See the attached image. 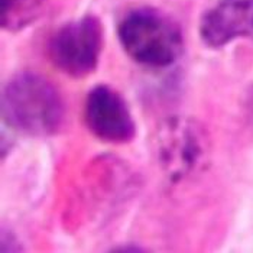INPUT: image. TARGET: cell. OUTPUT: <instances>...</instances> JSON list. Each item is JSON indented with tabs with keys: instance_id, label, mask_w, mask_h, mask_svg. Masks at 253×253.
I'll use <instances>...</instances> for the list:
<instances>
[{
	"instance_id": "8992f818",
	"label": "cell",
	"mask_w": 253,
	"mask_h": 253,
	"mask_svg": "<svg viewBox=\"0 0 253 253\" xmlns=\"http://www.w3.org/2000/svg\"><path fill=\"white\" fill-rule=\"evenodd\" d=\"M198 32L215 49L239 38L253 41V0H214L201 15Z\"/></svg>"
},
{
	"instance_id": "277c9868",
	"label": "cell",
	"mask_w": 253,
	"mask_h": 253,
	"mask_svg": "<svg viewBox=\"0 0 253 253\" xmlns=\"http://www.w3.org/2000/svg\"><path fill=\"white\" fill-rule=\"evenodd\" d=\"M209 152L210 140L206 130L191 119H171L159 130V162L172 182L201 169Z\"/></svg>"
},
{
	"instance_id": "7a4b0ae2",
	"label": "cell",
	"mask_w": 253,
	"mask_h": 253,
	"mask_svg": "<svg viewBox=\"0 0 253 253\" xmlns=\"http://www.w3.org/2000/svg\"><path fill=\"white\" fill-rule=\"evenodd\" d=\"M117 38L130 58L152 70L172 67L184 52L179 25L151 6L127 10L117 23Z\"/></svg>"
},
{
	"instance_id": "6da1fadb",
	"label": "cell",
	"mask_w": 253,
	"mask_h": 253,
	"mask_svg": "<svg viewBox=\"0 0 253 253\" xmlns=\"http://www.w3.org/2000/svg\"><path fill=\"white\" fill-rule=\"evenodd\" d=\"M3 122L29 136L55 135L65 117V106L57 87L45 77L23 71L10 78L1 91Z\"/></svg>"
},
{
	"instance_id": "3957f363",
	"label": "cell",
	"mask_w": 253,
	"mask_h": 253,
	"mask_svg": "<svg viewBox=\"0 0 253 253\" xmlns=\"http://www.w3.org/2000/svg\"><path fill=\"white\" fill-rule=\"evenodd\" d=\"M103 49V25L94 15H84L62 25L51 37L48 57L54 67L73 78L94 73Z\"/></svg>"
},
{
	"instance_id": "5b68a950",
	"label": "cell",
	"mask_w": 253,
	"mask_h": 253,
	"mask_svg": "<svg viewBox=\"0 0 253 253\" xmlns=\"http://www.w3.org/2000/svg\"><path fill=\"white\" fill-rule=\"evenodd\" d=\"M84 120L88 130L107 143H127L136 135V123L126 100L115 88L104 84L88 91Z\"/></svg>"
},
{
	"instance_id": "52a82bcc",
	"label": "cell",
	"mask_w": 253,
	"mask_h": 253,
	"mask_svg": "<svg viewBox=\"0 0 253 253\" xmlns=\"http://www.w3.org/2000/svg\"><path fill=\"white\" fill-rule=\"evenodd\" d=\"M51 0H0V22L7 32H19L39 20Z\"/></svg>"
}]
</instances>
